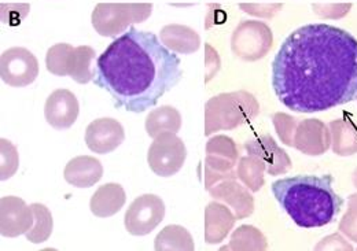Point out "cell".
I'll return each mask as SVG.
<instances>
[{
  "label": "cell",
  "instance_id": "obj_2",
  "mask_svg": "<svg viewBox=\"0 0 357 251\" xmlns=\"http://www.w3.org/2000/svg\"><path fill=\"white\" fill-rule=\"evenodd\" d=\"M181 62L151 32L130 31L99 55L95 80L117 109L143 113L181 80Z\"/></svg>",
  "mask_w": 357,
  "mask_h": 251
},
{
  "label": "cell",
  "instance_id": "obj_7",
  "mask_svg": "<svg viewBox=\"0 0 357 251\" xmlns=\"http://www.w3.org/2000/svg\"><path fill=\"white\" fill-rule=\"evenodd\" d=\"M39 75V62L36 56L22 47H14L1 54L0 76L11 86H26L33 83Z\"/></svg>",
  "mask_w": 357,
  "mask_h": 251
},
{
  "label": "cell",
  "instance_id": "obj_9",
  "mask_svg": "<svg viewBox=\"0 0 357 251\" xmlns=\"http://www.w3.org/2000/svg\"><path fill=\"white\" fill-rule=\"evenodd\" d=\"M126 139L123 126L114 119H98L86 130L87 147L95 154H109L114 151Z\"/></svg>",
  "mask_w": 357,
  "mask_h": 251
},
{
  "label": "cell",
  "instance_id": "obj_15",
  "mask_svg": "<svg viewBox=\"0 0 357 251\" xmlns=\"http://www.w3.org/2000/svg\"><path fill=\"white\" fill-rule=\"evenodd\" d=\"M181 126V116L175 107L161 106L153 110L146 119V130L150 137H157L162 132L178 133Z\"/></svg>",
  "mask_w": 357,
  "mask_h": 251
},
{
  "label": "cell",
  "instance_id": "obj_16",
  "mask_svg": "<svg viewBox=\"0 0 357 251\" xmlns=\"http://www.w3.org/2000/svg\"><path fill=\"white\" fill-rule=\"evenodd\" d=\"M31 208L36 215V227L32 229L31 234H26V238L33 243H42L51 235L52 217L51 213L43 205L33 204Z\"/></svg>",
  "mask_w": 357,
  "mask_h": 251
},
{
  "label": "cell",
  "instance_id": "obj_13",
  "mask_svg": "<svg viewBox=\"0 0 357 251\" xmlns=\"http://www.w3.org/2000/svg\"><path fill=\"white\" fill-rule=\"evenodd\" d=\"M126 192L120 184H105L92 195L89 208L96 217H110L123 209Z\"/></svg>",
  "mask_w": 357,
  "mask_h": 251
},
{
  "label": "cell",
  "instance_id": "obj_5",
  "mask_svg": "<svg viewBox=\"0 0 357 251\" xmlns=\"http://www.w3.org/2000/svg\"><path fill=\"white\" fill-rule=\"evenodd\" d=\"M151 3H99L92 13V25L100 36L116 38L128 26L151 15Z\"/></svg>",
  "mask_w": 357,
  "mask_h": 251
},
{
  "label": "cell",
  "instance_id": "obj_10",
  "mask_svg": "<svg viewBox=\"0 0 357 251\" xmlns=\"http://www.w3.org/2000/svg\"><path fill=\"white\" fill-rule=\"evenodd\" d=\"M80 106L73 92L56 89L45 100V121L55 129H68L79 117Z\"/></svg>",
  "mask_w": 357,
  "mask_h": 251
},
{
  "label": "cell",
  "instance_id": "obj_17",
  "mask_svg": "<svg viewBox=\"0 0 357 251\" xmlns=\"http://www.w3.org/2000/svg\"><path fill=\"white\" fill-rule=\"evenodd\" d=\"M188 235L185 232L184 228L178 227V225H171V227H167L164 228V231L157 236V238H162V239H172L174 242L169 245L168 249L171 250H181V249H188L187 246H184L181 242H183V236Z\"/></svg>",
  "mask_w": 357,
  "mask_h": 251
},
{
  "label": "cell",
  "instance_id": "obj_11",
  "mask_svg": "<svg viewBox=\"0 0 357 251\" xmlns=\"http://www.w3.org/2000/svg\"><path fill=\"white\" fill-rule=\"evenodd\" d=\"M103 174L100 162L89 155L76 157L68 162L63 176L65 180L77 188H89L96 184Z\"/></svg>",
  "mask_w": 357,
  "mask_h": 251
},
{
  "label": "cell",
  "instance_id": "obj_3",
  "mask_svg": "<svg viewBox=\"0 0 357 251\" xmlns=\"http://www.w3.org/2000/svg\"><path fill=\"white\" fill-rule=\"evenodd\" d=\"M333 176H293L272 183L280 208L301 228H320L335 220L344 199L333 188Z\"/></svg>",
  "mask_w": 357,
  "mask_h": 251
},
{
  "label": "cell",
  "instance_id": "obj_8",
  "mask_svg": "<svg viewBox=\"0 0 357 251\" xmlns=\"http://www.w3.org/2000/svg\"><path fill=\"white\" fill-rule=\"evenodd\" d=\"M165 217V205L154 194L136 198L126 213V228L135 236H144L154 231Z\"/></svg>",
  "mask_w": 357,
  "mask_h": 251
},
{
  "label": "cell",
  "instance_id": "obj_1",
  "mask_svg": "<svg viewBox=\"0 0 357 251\" xmlns=\"http://www.w3.org/2000/svg\"><path fill=\"white\" fill-rule=\"evenodd\" d=\"M272 88L289 110L317 113L357 99V39L308 24L282 43L272 62Z\"/></svg>",
  "mask_w": 357,
  "mask_h": 251
},
{
  "label": "cell",
  "instance_id": "obj_12",
  "mask_svg": "<svg viewBox=\"0 0 357 251\" xmlns=\"http://www.w3.org/2000/svg\"><path fill=\"white\" fill-rule=\"evenodd\" d=\"M32 208H28L25 202L21 205L17 215L14 214V197L1 199V235L14 238L25 234L32 227Z\"/></svg>",
  "mask_w": 357,
  "mask_h": 251
},
{
  "label": "cell",
  "instance_id": "obj_6",
  "mask_svg": "<svg viewBox=\"0 0 357 251\" xmlns=\"http://www.w3.org/2000/svg\"><path fill=\"white\" fill-rule=\"evenodd\" d=\"M185 147L183 140L172 132H162L151 143L147 162L151 170L161 177H171L183 167Z\"/></svg>",
  "mask_w": 357,
  "mask_h": 251
},
{
  "label": "cell",
  "instance_id": "obj_4",
  "mask_svg": "<svg viewBox=\"0 0 357 251\" xmlns=\"http://www.w3.org/2000/svg\"><path fill=\"white\" fill-rule=\"evenodd\" d=\"M95 50L89 45L73 47L66 43L52 45L47 51V70L55 76H69L79 84H87L95 77Z\"/></svg>",
  "mask_w": 357,
  "mask_h": 251
},
{
  "label": "cell",
  "instance_id": "obj_14",
  "mask_svg": "<svg viewBox=\"0 0 357 251\" xmlns=\"http://www.w3.org/2000/svg\"><path fill=\"white\" fill-rule=\"evenodd\" d=\"M160 40L171 51L178 54H190L199 47L198 35L192 29L178 24L165 26L160 33Z\"/></svg>",
  "mask_w": 357,
  "mask_h": 251
}]
</instances>
